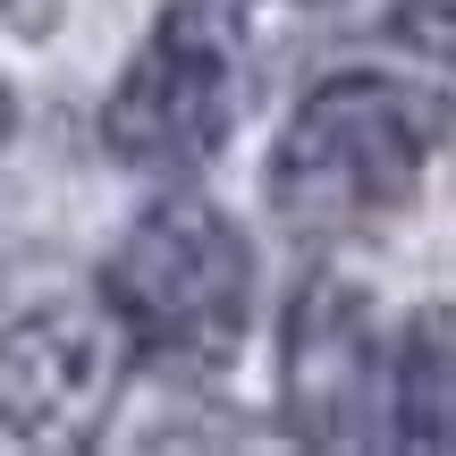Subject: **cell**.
I'll return each mask as SVG.
<instances>
[{"instance_id": "obj_1", "label": "cell", "mask_w": 456, "mask_h": 456, "mask_svg": "<svg viewBox=\"0 0 456 456\" xmlns=\"http://www.w3.org/2000/svg\"><path fill=\"white\" fill-rule=\"evenodd\" d=\"M448 144H456V102L440 85L338 68L288 110L262 195L296 237H363L423 195Z\"/></svg>"}, {"instance_id": "obj_2", "label": "cell", "mask_w": 456, "mask_h": 456, "mask_svg": "<svg viewBox=\"0 0 456 456\" xmlns=\"http://www.w3.org/2000/svg\"><path fill=\"white\" fill-rule=\"evenodd\" d=\"M127 346H144L169 372H220L254 330V237L195 186H169L161 203L127 220V237L102 262Z\"/></svg>"}, {"instance_id": "obj_7", "label": "cell", "mask_w": 456, "mask_h": 456, "mask_svg": "<svg viewBox=\"0 0 456 456\" xmlns=\"http://www.w3.org/2000/svg\"><path fill=\"white\" fill-rule=\"evenodd\" d=\"M389 26L406 34L423 60L456 68V0H397V9H389Z\"/></svg>"}, {"instance_id": "obj_6", "label": "cell", "mask_w": 456, "mask_h": 456, "mask_svg": "<svg viewBox=\"0 0 456 456\" xmlns=\"http://www.w3.org/2000/svg\"><path fill=\"white\" fill-rule=\"evenodd\" d=\"M389 440L456 456V305H414L389 338Z\"/></svg>"}, {"instance_id": "obj_3", "label": "cell", "mask_w": 456, "mask_h": 456, "mask_svg": "<svg viewBox=\"0 0 456 456\" xmlns=\"http://www.w3.org/2000/svg\"><path fill=\"white\" fill-rule=\"evenodd\" d=\"M254 110V51L228 0H169L102 102V152L135 178L186 186Z\"/></svg>"}, {"instance_id": "obj_4", "label": "cell", "mask_w": 456, "mask_h": 456, "mask_svg": "<svg viewBox=\"0 0 456 456\" xmlns=\"http://www.w3.org/2000/svg\"><path fill=\"white\" fill-rule=\"evenodd\" d=\"M127 330L102 279L68 262H9L0 271V440L17 448H85L102 440L127 389Z\"/></svg>"}, {"instance_id": "obj_5", "label": "cell", "mask_w": 456, "mask_h": 456, "mask_svg": "<svg viewBox=\"0 0 456 456\" xmlns=\"http://www.w3.org/2000/svg\"><path fill=\"white\" fill-rule=\"evenodd\" d=\"M279 423L296 448L389 440V330L380 305L338 271H313L279 313Z\"/></svg>"}]
</instances>
